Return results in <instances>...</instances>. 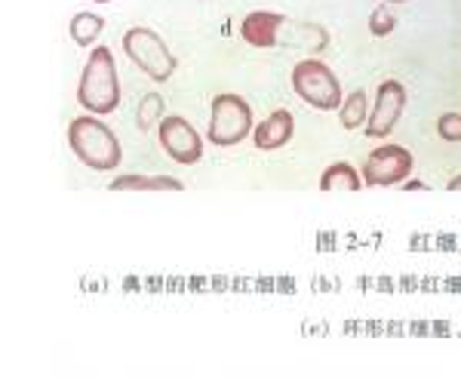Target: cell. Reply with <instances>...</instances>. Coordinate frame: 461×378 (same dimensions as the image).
Masks as SVG:
<instances>
[{
  "instance_id": "1",
  "label": "cell",
  "mask_w": 461,
  "mask_h": 378,
  "mask_svg": "<svg viewBox=\"0 0 461 378\" xmlns=\"http://www.w3.org/2000/svg\"><path fill=\"white\" fill-rule=\"evenodd\" d=\"M77 102L95 117H105L121 105V77L108 47H95L86 58L77 84Z\"/></svg>"
},
{
  "instance_id": "2",
  "label": "cell",
  "mask_w": 461,
  "mask_h": 378,
  "mask_svg": "<svg viewBox=\"0 0 461 378\" xmlns=\"http://www.w3.org/2000/svg\"><path fill=\"white\" fill-rule=\"evenodd\" d=\"M68 145H71L74 158L84 163V166L95 169V173L117 169L123 160V151H121L117 136L95 114L74 117V121L68 123Z\"/></svg>"
},
{
  "instance_id": "3",
  "label": "cell",
  "mask_w": 461,
  "mask_h": 378,
  "mask_svg": "<svg viewBox=\"0 0 461 378\" xmlns=\"http://www.w3.org/2000/svg\"><path fill=\"white\" fill-rule=\"evenodd\" d=\"M293 90L302 102H308L317 111H336L341 108L345 95H341V84L332 74L330 65L320 58H302L293 68Z\"/></svg>"
},
{
  "instance_id": "4",
  "label": "cell",
  "mask_w": 461,
  "mask_h": 378,
  "mask_svg": "<svg viewBox=\"0 0 461 378\" xmlns=\"http://www.w3.org/2000/svg\"><path fill=\"white\" fill-rule=\"evenodd\" d=\"M123 53L130 56L132 62L148 74V77L158 80V84H167L178 68L176 56L169 53V47L163 43V37L158 32H151V28H142V25L130 28V32L123 34Z\"/></svg>"
},
{
  "instance_id": "5",
  "label": "cell",
  "mask_w": 461,
  "mask_h": 378,
  "mask_svg": "<svg viewBox=\"0 0 461 378\" xmlns=\"http://www.w3.org/2000/svg\"><path fill=\"white\" fill-rule=\"evenodd\" d=\"M210 142L219 148L240 145L243 139L252 132V108L247 99H240L237 93H221L212 99V114H210Z\"/></svg>"
},
{
  "instance_id": "6",
  "label": "cell",
  "mask_w": 461,
  "mask_h": 378,
  "mask_svg": "<svg viewBox=\"0 0 461 378\" xmlns=\"http://www.w3.org/2000/svg\"><path fill=\"white\" fill-rule=\"evenodd\" d=\"M412 166V151H406L403 145H378L363 163V184H369V188L400 184L409 179Z\"/></svg>"
},
{
  "instance_id": "7",
  "label": "cell",
  "mask_w": 461,
  "mask_h": 378,
  "mask_svg": "<svg viewBox=\"0 0 461 378\" xmlns=\"http://www.w3.org/2000/svg\"><path fill=\"white\" fill-rule=\"evenodd\" d=\"M160 148L176 163H182V166H191V163L203 158V139H200V132L178 114H169L160 121Z\"/></svg>"
},
{
  "instance_id": "8",
  "label": "cell",
  "mask_w": 461,
  "mask_h": 378,
  "mask_svg": "<svg viewBox=\"0 0 461 378\" xmlns=\"http://www.w3.org/2000/svg\"><path fill=\"white\" fill-rule=\"evenodd\" d=\"M403 108H406V86L400 84V80H384V84H378L375 108L366 121V136L369 139L391 136L400 114H403Z\"/></svg>"
},
{
  "instance_id": "9",
  "label": "cell",
  "mask_w": 461,
  "mask_h": 378,
  "mask_svg": "<svg viewBox=\"0 0 461 378\" xmlns=\"http://www.w3.org/2000/svg\"><path fill=\"white\" fill-rule=\"evenodd\" d=\"M286 16L271 10H256L249 13L247 19L240 22V37L249 43V47H277L280 43V28L286 25Z\"/></svg>"
},
{
  "instance_id": "10",
  "label": "cell",
  "mask_w": 461,
  "mask_h": 378,
  "mask_svg": "<svg viewBox=\"0 0 461 378\" xmlns=\"http://www.w3.org/2000/svg\"><path fill=\"white\" fill-rule=\"evenodd\" d=\"M293 130H295V121L286 108H277L271 117H265L262 123L252 130V142H256L258 151H277L284 148L289 139H293Z\"/></svg>"
},
{
  "instance_id": "11",
  "label": "cell",
  "mask_w": 461,
  "mask_h": 378,
  "mask_svg": "<svg viewBox=\"0 0 461 378\" xmlns=\"http://www.w3.org/2000/svg\"><path fill=\"white\" fill-rule=\"evenodd\" d=\"M360 188H363V176L345 160L326 166L323 176H320V191H360Z\"/></svg>"
},
{
  "instance_id": "12",
  "label": "cell",
  "mask_w": 461,
  "mask_h": 378,
  "mask_svg": "<svg viewBox=\"0 0 461 378\" xmlns=\"http://www.w3.org/2000/svg\"><path fill=\"white\" fill-rule=\"evenodd\" d=\"M111 191H182L185 184L173 176H117Z\"/></svg>"
},
{
  "instance_id": "13",
  "label": "cell",
  "mask_w": 461,
  "mask_h": 378,
  "mask_svg": "<svg viewBox=\"0 0 461 378\" xmlns=\"http://www.w3.org/2000/svg\"><path fill=\"white\" fill-rule=\"evenodd\" d=\"M102 32H105V19L95 16V13H77L68 25V34L77 47H93Z\"/></svg>"
},
{
  "instance_id": "14",
  "label": "cell",
  "mask_w": 461,
  "mask_h": 378,
  "mask_svg": "<svg viewBox=\"0 0 461 378\" xmlns=\"http://www.w3.org/2000/svg\"><path fill=\"white\" fill-rule=\"evenodd\" d=\"M339 117H341V126H345V130H360V126L369 121V99H366V93L357 90V93L348 95V99L341 102V108H339Z\"/></svg>"
},
{
  "instance_id": "15",
  "label": "cell",
  "mask_w": 461,
  "mask_h": 378,
  "mask_svg": "<svg viewBox=\"0 0 461 378\" xmlns=\"http://www.w3.org/2000/svg\"><path fill=\"white\" fill-rule=\"evenodd\" d=\"M163 95L160 93H148L142 95V102H139V111H136V123L142 132H151L154 126H160L163 121Z\"/></svg>"
},
{
  "instance_id": "16",
  "label": "cell",
  "mask_w": 461,
  "mask_h": 378,
  "mask_svg": "<svg viewBox=\"0 0 461 378\" xmlns=\"http://www.w3.org/2000/svg\"><path fill=\"white\" fill-rule=\"evenodd\" d=\"M393 28H397V19L388 6H375L373 16H369V34L373 37H388Z\"/></svg>"
},
{
  "instance_id": "17",
  "label": "cell",
  "mask_w": 461,
  "mask_h": 378,
  "mask_svg": "<svg viewBox=\"0 0 461 378\" xmlns=\"http://www.w3.org/2000/svg\"><path fill=\"white\" fill-rule=\"evenodd\" d=\"M437 136H440L443 142H461V114H456V111L443 114L440 121H437Z\"/></svg>"
},
{
  "instance_id": "18",
  "label": "cell",
  "mask_w": 461,
  "mask_h": 378,
  "mask_svg": "<svg viewBox=\"0 0 461 378\" xmlns=\"http://www.w3.org/2000/svg\"><path fill=\"white\" fill-rule=\"evenodd\" d=\"M449 188H452V191H456V188H461V179H452V182H449Z\"/></svg>"
},
{
  "instance_id": "19",
  "label": "cell",
  "mask_w": 461,
  "mask_h": 378,
  "mask_svg": "<svg viewBox=\"0 0 461 378\" xmlns=\"http://www.w3.org/2000/svg\"><path fill=\"white\" fill-rule=\"evenodd\" d=\"M93 4H111V0H93Z\"/></svg>"
},
{
  "instance_id": "20",
  "label": "cell",
  "mask_w": 461,
  "mask_h": 378,
  "mask_svg": "<svg viewBox=\"0 0 461 378\" xmlns=\"http://www.w3.org/2000/svg\"><path fill=\"white\" fill-rule=\"evenodd\" d=\"M388 4H406V0H388Z\"/></svg>"
}]
</instances>
